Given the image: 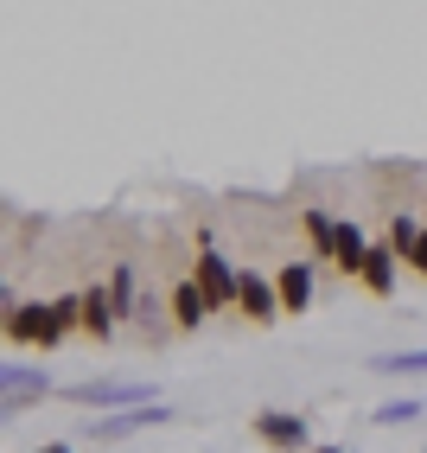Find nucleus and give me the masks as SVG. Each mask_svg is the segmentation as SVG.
Wrapping results in <instances>:
<instances>
[{
	"label": "nucleus",
	"mask_w": 427,
	"mask_h": 453,
	"mask_svg": "<svg viewBox=\"0 0 427 453\" xmlns=\"http://www.w3.org/2000/svg\"><path fill=\"white\" fill-rule=\"evenodd\" d=\"M172 421V409L166 403H128V409H115V415H89V441H134V434H147V428H166Z\"/></svg>",
	"instance_id": "f257e3e1"
},
{
	"label": "nucleus",
	"mask_w": 427,
	"mask_h": 453,
	"mask_svg": "<svg viewBox=\"0 0 427 453\" xmlns=\"http://www.w3.org/2000/svg\"><path fill=\"white\" fill-rule=\"evenodd\" d=\"M236 275L242 268L230 262V256H217V250H198V262H192V281L204 288V300H210V313H224V307H236Z\"/></svg>",
	"instance_id": "f03ea898"
},
{
	"label": "nucleus",
	"mask_w": 427,
	"mask_h": 453,
	"mask_svg": "<svg viewBox=\"0 0 427 453\" xmlns=\"http://www.w3.org/2000/svg\"><path fill=\"white\" fill-rule=\"evenodd\" d=\"M255 441L274 447V453H313V428H307V415H294V409H262Z\"/></svg>",
	"instance_id": "7ed1b4c3"
},
{
	"label": "nucleus",
	"mask_w": 427,
	"mask_h": 453,
	"mask_svg": "<svg viewBox=\"0 0 427 453\" xmlns=\"http://www.w3.org/2000/svg\"><path fill=\"white\" fill-rule=\"evenodd\" d=\"M65 396L77 409H128V403H154L147 383H115V377H89V383H71Z\"/></svg>",
	"instance_id": "20e7f679"
},
{
	"label": "nucleus",
	"mask_w": 427,
	"mask_h": 453,
	"mask_svg": "<svg viewBox=\"0 0 427 453\" xmlns=\"http://www.w3.org/2000/svg\"><path fill=\"white\" fill-rule=\"evenodd\" d=\"M236 313L255 319V326H274L281 319V294H274V275H262V268H242L236 275Z\"/></svg>",
	"instance_id": "39448f33"
},
{
	"label": "nucleus",
	"mask_w": 427,
	"mask_h": 453,
	"mask_svg": "<svg viewBox=\"0 0 427 453\" xmlns=\"http://www.w3.org/2000/svg\"><path fill=\"white\" fill-rule=\"evenodd\" d=\"M313 268H319V262H300V256L274 268V294H281V319H300V313L313 307Z\"/></svg>",
	"instance_id": "423d86ee"
},
{
	"label": "nucleus",
	"mask_w": 427,
	"mask_h": 453,
	"mask_svg": "<svg viewBox=\"0 0 427 453\" xmlns=\"http://www.w3.org/2000/svg\"><path fill=\"white\" fill-rule=\"evenodd\" d=\"M45 307H51V300H13V307L0 313V332H7L13 345L45 351Z\"/></svg>",
	"instance_id": "0eeeda50"
},
{
	"label": "nucleus",
	"mask_w": 427,
	"mask_h": 453,
	"mask_svg": "<svg viewBox=\"0 0 427 453\" xmlns=\"http://www.w3.org/2000/svg\"><path fill=\"white\" fill-rule=\"evenodd\" d=\"M395 268H402V256H395L389 243H370V250H363V262H357V288L377 294V300H389V294H395Z\"/></svg>",
	"instance_id": "6e6552de"
},
{
	"label": "nucleus",
	"mask_w": 427,
	"mask_h": 453,
	"mask_svg": "<svg viewBox=\"0 0 427 453\" xmlns=\"http://www.w3.org/2000/svg\"><path fill=\"white\" fill-rule=\"evenodd\" d=\"M77 307H83V332L89 339H115V326H121V313H115V300H109V281H89L83 294H77Z\"/></svg>",
	"instance_id": "1a4fd4ad"
},
{
	"label": "nucleus",
	"mask_w": 427,
	"mask_h": 453,
	"mask_svg": "<svg viewBox=\"0 0 427 453\" xmlns=\"http://www.w3.org/2000/svg\"><path fill=\"white\" fill-rule=\"evenodd\" d=\"M204 319H210V300H204V288L186 275V281L172 288V300H166V326H172V332H198Z\"/></svg>",
	"instance_id": "9d476101"
},
{
	"label": "nucleus",
	"mask_w": 427,
	"mask_h": 453,
	"mask_svg": "<svg viewBox=\"0 0 427 453\" xmlns=\"http://www.w3.org/2000/svg\"><path fill=\"white\" fill-rule=\"evenodd\" d=\"M363 250H370L363 224H357V218H339V230H332V268H339L345 281H357V262H363Z\"/></svg>",
	"instance_id": "9b49d317"
},
{
	"label": "nucleus",
	"mask_w": 427,
	"mask_h": 453,
	"mask_svg": "<svg viewBox=\"0 0 427 453\" xmlns=\"http://www.w3.org/2000/svg\"><path fill=\"white\" fill-rule=\"evenodd\" d=\"M0 396L26 409V403L51 396V377H45V371H26V365H0Z\"/></svg>",
	"instance_id": "f8f14e48"
},
{
	"label": "nucleus",
	"mask_w": 427,
	"mask_h": 453,
	"mask_svg": "<svg viewBox=\"0 0 427 453\" xmlns=\"http://www.w3.org/2000/svg\"><path fill=\"white\" fill-rule=\"evenodd\" d=\"M71 332H83V307H77V294H57L51 307H45V351L65 345Z\"/></svg>",
	"instance_id": "ddd939ff"
},
{
	"label": "nucleus",
	"mask_w": 427,
	"mask_h": 453,
	"mask_svg": "<svg viewBox=\"0 0 427 453\" xmlns=\"http://www.w3.org/2000/svg\"><path fill=\"white\" fill-rule=\"evenodd\" d=\"M109 300H115V313H121V319H134V313H141V281H134V262H115V268H109Z\"/></svg>",
	"instance_id": "4468645a"
},
{
	"label": "nucleus",
	"mask_w": 427,
	"mask_h": 453,
	"mask_svg": "<svg viewBox=\"0 0 427 453\" xmlns=\"http://www.w3.org/2000/svg\"><path fill=\"white\" fill-rule=\"evenodd\" d=\"M300 230H307V250H313V262H332V230H339V218L332 211H300Z\"/></svg>",
	"instance_id": "2eb2a0df"
},
{
	"label": "nucleus",
	"mask_w": 427,
	"mask_h": 453,
	"mask_svg": "<svg viewBox=\"0 0 427 453\" xmlns=\"http://www.w3.org/2000/svg\"><path fill=\"white\" fill-rule=\"evenodd\" d=\"M370 371L377 377H427V345L421 351H383V357H370Z\"/></svg>",
	"instance_id": "dca6fc26"
},
{
	"label": "nucleus",
	"mask_w": 427,
	"mask_h": 453,
	"mask_svg": "<svg viewBox=\"0 0 427 453\" xmlns=\"http://www.w3.org/2000/svg\"><path fill=\"white\" fill-rule=\"evenodd\" d=\"M415 236H421V218H415V211H389V236H383V243L402 256V262H408V250H415Z\"/></svg>",
	"instance_id": "f3484780"
},
{
	"label": "nucleus",
	"mask_w": 427,
	"mask_h": 453,
	"mask_svg": "<svg viewBox=\"0 0 427 453\" xmlns=\"http://www.w3.org/2000/svg\"><path fill=\"white\" fill-rule=\"evenodd\" d=\"M370 421H377V428H408V421H421V403H415V396H395V403H383Z\"/></svg>",
	"instance_id": "a211bd4d"
},
{
	"label": "nucleus",
	"mask_w": 427,
	"mask_h": 453,
	"mask_svg": "<svg viewBox=\"0 0 427 453\" xmlns=\"http://www.w3.org/2000/svg\"><path fill=\"white\" fill-rule=\"evenodd\" d=\"M408 268L427 281V224H421V236H415V250H408Z\"/></svg>",
	"instance_id": "6ab92c4d"
},
{
	"label": "nucleus",
	"mask_w": 427,
	"mask_h": 453,
	"mask_svg": "<svg viewBox=\"0 0 427 453\" xmlns=\"http://www.w3.org/2000/svg\"><path fill=\"white\" fill-rule=\"evenodd\" d=\"M33 453H77L71 441H45V447H33Z\"/></svg>",
	"instance_id": "aec40b11"
},
{
	"label": "nucleus",
	"mask_w": 427,
	"mask_h": 453,
	"mask_svg": "<svg viewBox=\"0 0 427 453\" xmlns=\"http://www.w3.org/2000/svg\"><path fill=\"white\" fill-rule=\"evenodd\" d=\"M13 415H19V403H7V396H0V428H7Z\"/></svg>",
	"instance_id": "412c9836"
},
{
	"label": "nucleus",
	"mask_w": 427,
	"mask_h": 453,
	"mask_svg": "<svg viewBox=\"0 0 427 453\" xmlns=\"http://www.w3.org/2000/svg\"><path fill=\"white\" fill-rule=\"evenodd\" d=\"M13 307V288H7V275H0V313H7Z\"/></svg>",
	"instance_id": "4be33fe9"
},
{
	"label": "nucleus",
	"mask_w": 427,
	"mask_h": 453,
	"mask_svg": "<svg viewBox=\"0 0 427 453\" xmlns=\"http://www.w3.org/2000/svg\"><path fill=\"white\" fill-rule=\"evenodd\" d=\"M313 453H351V447H313Z\"/></svg>",
	"instance_id": "5701e85b"
},
{
	"label": "nucleus",
	"mask_w": 427,
	"mask_h": 453,
	"mask_svg": "<svg viewBox=\"0 0 427 453\" xmlns=\"http://www.w3.org/2000/svg\"><path fill=\"white\" fill-rule=\"evenodd\" d=\"M421 453H427V447H421Z\"/></svg>",
	"instance_id": "b1692460"
}]
</instances>
